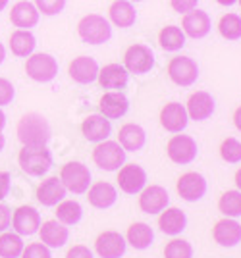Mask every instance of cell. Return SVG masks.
I'll return each mask as SVG.
<instances>
[{"instance_id": "6da1fadb", "label": "cell", "mask_w": 241, "mask_h": 258, "mask_svg": "<svg viewBox=\"0 0 241 258\" xmlns=\"http://www.w3.org/2000/svg\"><path fill=\"white\" fill-rule=\"evenodd\" d=\"M16 133L23 147H46V143L50 139V125L44 116L37 112H29L18 121Z\"/></svg>"}, {"instance_id": "7a4b0ae2", "label": "cell", "mask_w": 241, "mask_h": 258, "mask_svg": "<svg viewBox=\"0 0 241 258\" xmlns=\"http://www.w3.org/2000/svg\"><path fill=\"white\" fill-rule=\"evenodd\" d=\"M77 35L87 44H104L112 37V23L100 14H87L77 22Z\"/></svg>"}, {"instance_id": "3957f363", "label": "cell", "mask_w": 241, "mask_h": 258, "mask_svg": "<svg viewBox=\"0 0 241 258\" xmlns=\"http://www.w3.org/2000/svg\"><path fill=\"white\" fill-rule=\"evenodd\" d=\"M18 166L23 173L41 177L52 166V154L46 147H22L18 152Z\"/></svg>"}, {"instance_id": "277c9868", "label": "cell", "mask_w": 241, "mask_h": 258, "mask_svg": "<svg viewBox=\"0 0 241 258\" xmlns=\"http://www.w3.org/2000/svg\"><path fill=\"white\" fill-rule=\"evenodd\" d=\"M91 160H93V164H95L99 170H104V172H118L120 166L126 162V151L122 149L118 141L104 139L95 145L93 154H91Z\"/></svg>"}, {"instance_id": "5b68a950", "label": "cell", "mask_w": 241, "mask_h": 258, "mask_svg": "<svg viewBox=\"0 0 241 258\" xmlns=\"http://www.w3.org/2000/svg\"><path fill=\"white\" fill-rule=\"evenodd\" d=\"M25 74L37 83H48L58 76V62L48 52H31L25 58Z\"/></svg>"}, {"instance_id": "8992f818", "label": "cell", "mask_w": 241, "mask_h": 258, "mask_svg": "<svg viewBox=\"0 0 241 258\" xmlns=\"http://www.w3.org/2000/svg\"><path fill=\"white\" fill-rule=\"evenodd\" d=\"M60 181L66 187V191L76 195H83L91 185V172L83 162H66L60 168Z\"/></svg>"}, {"instance_id": "52a82bcc", "label": "cell", "mask_w": 241, "mask_h": 258, "mask_svg": "<svg viewBox=\"0 0 241 258\" xmlns=\"http://www.w3.org/2000/svg\"><path fill=\"white\" fill-rule=\"evenodd\" d=\"M166 72L170 81L177 87H191L199 79V66L193 58L177 54L174 58H170V62L166 66Z\"/></svg>"}, {"instance_id": "ba28073f", "label": "cell", "mask_w": 241, "mask_h": 258, "mask_svg": "<svg viewBox=\"0 0 241 258\" xmlns=\"http://www.w3.org/2000/svg\"><path fill=\"white\" fill-rule=\"evenodd\" d=\"M122 66L128 70V74H135V76L149 74L154 68V54L147 44H130L124 52V64Z\"/></svg>"}, {"instance_id": "9c48e42d", "label": "cell", "mask_w": 241, "mask_h": 258, "mask_svg": "<svg viewBox=\"0 0 241 258\" xmlns=\"http://www.w3.org/2000/svg\"><path fill=\"white\" fill-rule=\"evenodd\" d=\"M197 143L191 135H184V133H175L172 135L168 143H166V156L174 164H191L197 158Z\"/></svg>"}, {"instance_id": "30bf717a", "label": "cell", "mask_w": 241, "mask_h": 258, "mask_svg": "<svg viewBox=\"0 0 241 258\" xmlns=\"http://www.w3.org/2000/svg\"><path fill=\"white\" fill-rule=\"evenodd\" d=\"M118 187H120L122 193L126 195H137L143 187L147 185V173L143 170L139 164L130 162V164H122L120 170H118Z\"/></svg>"}, {"instance_id": "8fae6325", "label": "cell", "mask_w": 241, "mask_h": 258, "mask_svg": "<svg viewBox=\"0 0 241 258\" xmlns=\"http://www.w3.org/2000/svg\"><path fill=\"white\" fill-rule=\"evenodd\" d=\"M175 191L187 203H197L207 193V179L199 172H186L177 177Z\"/></svg>"}, {"instance_id": "7c38bea8", "label": "cell", "mask_w": 241, "mask_h": 258, "mask_svg": "<svg viewBox=\"0 0 241 258\" xmlns=\"http://www.w3.org/2000/svg\"><path fill=\"white\" fill-rule=\"evenodd\" d=\"M10 224H12V229H14L18 235H33V233L39 231L41 216H39L35 206L22 205L12 212Z\"/></svg>"}, {"instance_id": "4fadbf2b", "label": "cell", "mask_w": 241, "mask_h": 258, "mask_svg": "<svg viewBox=\"0 0 241 258\" xmlns=\"http://www.w3.org/2000/svg\"><path fill=\"white\" fill-rule=\"evenodd\" d=\"M126 247H128L126 237L114 229H106L95 239V250L100 258H122Z\"/></svg>"}, {"instance_id": "5bb4252c", "label": "cell", "mask_w": 241, "mask_h": 258, "mask_svg": "<svg viewBox=\"0 0 241 258\" xmlns=\"http://www.w3.org/2000/svg\"><path fill=\"white\" fill-rule=\"evenodd\" d=\"M168 191L160 185H145L139 191V208L145 214H160L168 206Z\"/></svg>"}, {"instance_id": "9a60e30c", "label": "cell", "mask_w": 241, "mask_h": 258, "mask_svg": "<svg viewBox=\"0 0 241 258\" xmlns=\"http://www.w3.org/2000/svg\"><path fill=\"white\" fill-rule=\"evenodd\" d=\"M186 106V112L189 119H195V121H205L208 119L212 114H214V108H216V102L210 93L207 91H195L191 93L187 102L184 104Z\"/></svg>"}, {"instance_id": "2e32d148", "label": "cell", "mask_w": 241, "mask_h": 258, "mask_svg": "<svg viewBox=\"0 0 241 258\" xmlns=\"http://www.w3.org/2000/svg\"><path fill=\"white\" fill-rule=\"evenodd\" d=\"M68 76L79 85L93 83L97 81V76H99V64L91 56H77L68 64Z\"/></svg>"}, {"instance_id": "e0dca14e", "label": "cell", "mask_w": 241, "mask_h": 258, "mask_svg": "<svg viewBox=\"0 0 241 258\" xmlns=\"http://www.w3.org/2000/svg\"><path fill=\"white\" fill-rule=\"evenodd\" d=\"M212 239L224 248L235 247L241 243V224L235 218H222L212 227Z\"/></svg>"}, {"instance_id": "ac0fdd59", "label": "cell", "mask_w": 241, "mask_h": 258, "mask_svg": "<svg viewBox=\"0 0 241 258\" xmlns=\"http://www.w3.org/2000/svg\"><path fill=\"white\" fill-rule=\"evenodd\" d=\"M130 110V100L122 91H106L99 100V114L106 119L124 118Z\"/></svg>"}, {"instance_id": "d6986e66", "label": "cell", "mask_w": 241, "mask_h": 258, "mask_svg": "<svg viewBox=\"0 0 241 258\" xmlns=\"http://www.w3.org/2000/svg\"><path fill=\"white\" fill-rule=\"evenodd\" d=\"M210 27H212V23H210L208 14L199 8L187 12L182 18V31L186 33V37L189 39H205L210 33Z\"/></svg>"}, {"instance_id": "ffe728a7", "label": "cell", "mask_w": 241, "mask_h": 258, "mask_svg": "<svg viewBox=\"0 0 241 258\" xmlns=\"http://www.w3.org/2000/svg\"><path fill=\"white\" fill-rule=\"evenodd\" d=\"M158 119H160V125L166 131H170V133H182L187 127V123H189V116H187L186 112V106L179 104V102H168V104H164L162 110H160Z\"/></svg>"}, {"instance_id": "44dd1931", "label": "cell", "mask_w": 241, "mask_h": 258, "mask_svg": "<svg viewBox=\"0 0 241 258\" xmlns=\"http://www.w3.org/2000/svg\"><path fill=\"white\" fill-rule=\"evenodd\" d=\"M8 18H10V23L16 29H33L35 25L39 23L41 14L35 8L33 2L18 0L16 4H12V10Z\"/></svg>"}, {"instance_id": "7402d4cb", "label": "cell", "mask_w": 241, "mask_h": 258, "mask_svg": "<svg viewBox=\"0 0 241 258\" xmlns=\"http://www.w3.org/2000/svg\"><path fill=\"white\" fill-rule=\"evenodd\" d=\"M87 193V203L93 208H99V210H106L110 206L118 201V191L116 187L108 181H95L89 185Z\"/></svg>"}, {"instance_id": "603a6c76", "label": "cell", "mask_w": 241, "mask_h": 258, "mask_svg": "<svg viewBox=\"0 0 241 258\" xmlns=\"http://www.w3.org/2000/svg\"><path fill=\"white\" fill-rule=\"evenodd\" d=\"M97 81L106 91H122V89H126L128 81H130V74L122 64H106L99 68Z\"/></svg>"}, {"instance_id": "cb8c5ba5", "label": "cell", "mask_w": 241, "mask_h": 258, "mask_svg": "<svg viewBox=\"0 0 241 258\" xmlns=\"http://www.w3.org/2000/svg\"><path fill=\"white\" fill-rule=\"evenodd\" d=\"M35 197L43 206H56L66 197V187L62 185L58 175H52V177H46L37 185Z\"/></svg>"}, {"instance_id": "d4e9b609", "label": "cell", "mask_w": 241, "mask_h": 258, "mask_svg": "<svg viewBox=\"0 0 241 258\" xmlns=\"http://www.w3.org/2000/svg\"><path fill=\"white\" fill-rule=\"evenodd\" d=\"M39 235H41V243L46 245L48 248H60L68 243V226H64L58 220H46L39 226Z\"/></svg>"}, {"instance_id": "484cf974", "label": "cell", "mask_w": 241, "mask_h": 258, "mask_svg": "<svg viewBox=\"0 0 241 258\" xmlns=\"http://www.w3.org/2000/svg\"><path fill=\"white\" fill-rule=\"evenodd\" d=\"M116 141L120 143V147L126 152H137L145 147V143H147V133H145V129H143L139 123L128 121V123H124V125L118 129V139Z\"/></svg>"}, {"instance_id": "4316f807", "label": "cell", "mask_w": 241, "mask_h": 258, "mask_svg": "<svg viewBox=\"0 0 241 258\" xmlns=\"http://www.w3.org/2000/svg\"><path fill=\"white\" fill-rule=\"evenodd\" d=\"M110 131H112L110 119L100 114H91L81 121V135L91 143H100V141L108 139Z\"/></svg>"}, {"instance_id": "83f0119b", "label": "cell", "mask_w": 241, "mask_h": 258, "mask_svg": "<svg viewBox=\"0 0 241 258\" xmlns=\"http://www.w3.org/2000/svg\"><path fill=\"white\" fill-rule=\"evenodd\" d=\"M158 229L166 235H179L187 226L186 212L175 208V206H166L164 210L158 214Z\"/></svg>"}, {"instance_id": "f1b7e54d", "label": "cell", "mask_w": 241, "mask_h": 258, "mask_svg": "<svg viewBox=\"0 0 241 258\" xmlns=\"http://www.w3.org/2000/svg\"><path fill=\"white\" fill-rule=\"evenodd\" d=\"M137 20V12L130 0H112L108 6V22L120 29L132 27Z\"/></svg>"}, {"instance_id": "f546056e", "label": "cell", "mask_w": 241, "mask_h": 258, "mask_svg": "<svg viewBox=\"0 0 241 258\" xmlns=\"http://www.w3.org/2000/svg\"><path fill=\"white\" fill-rule=\"evenodd\" d=\"M37 39L31 33V29H14L8 37V48L16 58H27L31 52H35Z\"/></svg>"}, {"instance_id": "4dcf8cb0", "label": "cell", "mask_w": 241, "mask_h": 258, "mask_svg": "<svg viewBox=\"0 0 241 258\" xmlns=\"http://www.w3.org/2000/svg\"><path fill=\"white\" fill-rule=\"evenodd\" d=\"M154 239L153 227L145 222H133L132 226L128 227L126 231V243H130L133 248L137 250H145V248L151 247Z\"/></svg>"}, {"instance_id": "1f68e13d", "label": "cell", "mask_w": 241, "mask_h": 258, "mask_svg": "<svg viewBox=\"0 0 241 258\" xmlns=\"http://www.w3.org/2000/svg\"><path fill=\"white\" fill-rule=\"evenodd\" d=\"M186 33L182 31L179 25H166L158 31V44L162 50L175 52L186 46Z\"/></svg>"}, {"instance_id": "d6a6232c", "label": "cell", "mask_w": 241, "mask_h": 258, "mask_svg": "<svg viewBox=\"0 0 241 258\" xmlns=\"http://www.w3.org/2000/svg\"><path fill=\"white\" fill-rule=\"evenodd\" d=\"M54 216L58 222H62L64 226H76L77 222L81 220L83 216V210H81V205L77 201H72V199H62L58 205H56Z\"/></svg>"}, {"instance_id": "836d02e7", "label": "cell", "mask_w": 241, "mask_h": 258, "mask_svg": "<svg viewBox=\"0 0 241 258\" xmlns=\"http://www.w3.org/2000/svg\"><path fill=\"white\" fill-rule=\"evenodd\" d=\"M216 29H218L222 39H226V41H239L241 39V16L233 14V12H228V14L220 16Z\"/></svg>"}, {"instance_id": "e575fe53", "label": "cell", "mask_w": 241, "mask_h": 258, "mask_svg": "<svg viewBox=\"0 0 241 258\" xmlns=\"http://www.w3.org/2000/svg\"><path fill=\"white\" fill-rule=\"evenodd\" d=\"M22 235L16 231H2L0 233V258H20L23 250Z\"/></svg>"}, {"instance_id": "d590c367", "label": "cell", "mask_w": 241, "mask_h": 258, "mask_svg": "<svg viewBox=\"0 0 241 258\" xmlns=\"http://www.w3.org/2000/svg\"><path fill=\"white\" fill-rule=\"evenodd\" d=\"M218 210L226 218H239L241 216V191L230 189L224 191L218 199Z\"/></svg>"}, {"instance_id": "8d00e7d4", "label": "cell", "mask_w": 241, "mask_h": 258, "mask_svg": "<svg viewBox=\"0 0 241 258\" xmlns=\"http://www.w3.org/2000/svg\"><path fill=\"white\" fill-rule=\"evenodd\" d=\"M220 158L228 164H239L241 162V141L235 137H226L220 143Z\"/></svg>"}, {"instance_id": "74e56055", "label": "cell", "mask_w": 241, "mask_h": 258, "mask_svg": "<svg viewBox=\"0 0 241 258\" xmlns=\"http://www.w3.org/2000/svg\"><path fill=\"white\" fill-rule=\"evenodd\" d=\"M193 256V247L186 239L174 237L168 241L164 247V258H191Z\"/></svg>"}, {"instance_id": "f35d334b", "label": "cell", "mask_w": 241, "mask_h": 258, "mask_svg": "<svg viewBox=\"0 0 241 258\" xmlns=\"http://www.w3.org/2000/svg\"><path fill=\"white\" fill-rule=\"evenodd\" d=\"M33 4L43 16H56L66 8V0H33Z\"/></svg>"}, {"instance_id": "ab89813d", "label": "cell", "mask_w": 241, "mask_h": 258, "mask_svg": "<svg viewBox=\"0 0 241 258\" xmlns=\"http://www.w3.org/2000/svg\"><path fill=\"white\" fill-rule=\"evenodd\" d=\"M20 258H52V256H50V248L39 241V243H29L27 247H23Z\"/></svg>"}, {"instance_id": "60d3db41", "label": "cell", "mask_w": 241, "mask_h": 258, "mask_svg": "<svg viewBox=\"0 0 241 258\" xmlns=\"http://www.w3.org/2000/svg\"><path fill=\"white\" fill-rule=\"evenodd\" d=\"M16 97V89L12 85V81H8L6 77H0V106L10 104Z\"/></svg>"}, {"instance_id": "b9f144b4", "label": "cell", "mask_w": 241, "mask_h": 258, "mask_svg": "<svg viewBox=\"0 0 241 258\" xmlns=\"http://www.w3.org/2000/svg\"><path fill=\"white\" fill-rule=\"evenodd\" d=\"M199 4V0H170L172 10L177 14H187V12L195 10Z\"/></svg>"}, {"instance_id": "7bdbcfd3", "label": "cell", "mask_w": 241, "mask_h": 258, "mask_svg": "<svg viewBox=\"0 0 241 258\" xmlns=\"http://www.w3.org/2000/svg\"><path fill=\"white\" fill-rule=\"evenodd\" d=\"M66 258H95L93 256V250L85 245H74V247L68 248Z\"/></svg>"}, {"instance_id": "ee69618b", "label": "cell", "mask_w": 241, "mask_h": 258, "mask_svg": "<svg viewBox=\"0 0 241 258\" xmlns=\"http://www.w3.org/2000/svg\"><path fill=\"white\" fill-rule=\"evenodd\" d=\"M10 218H12L10 208L0 201V233H2V231H6V229L10 227Z\"/></svg>"}, {"instance_id": "f6af8a7d", "label": "cell", "mask_w": 241, "mask_h": 258, "mask_svg": "<svg viewBox=\"0 0 241 258\" xmlns=\"http://www.w3.org/2000/svg\"><path fill=\"white\" fill-rule=\"evenodd\" d=\"M10 191V173L0 172V201H4Z\"/></svg>"}, {"instance_id": "bcb514c9", "label": "cell", "mask_w": 241, "mask_h": 258, "mask_svg": "<svg viewBox=\"0 0 241 258\" xmlns=\"http://www.w3.org/2000/svg\"><path fill=\"white\" fill-rule=\"evenodd\" d=\"M231 119H233V125H235V129H237V131H241V106L235 108V112H233Z\"/></svg>"}, {"instance_id": "7dc6e473", "label": "cell", "mask_w": 241, "mask_h": 258, "mask_svg": "<svg viewBox=\"0 0 241 258\" xmlns=\"http://www.w3.org/2000/svg\"><path fill=\"white\" fill-rule=\"evenodd\" d=\"M233 183H235L237 191H241V168H237V172L233 173Z\"/></svg>"}, {"instance_id": "c3c4849f", "label": "cell", "mask_w": 241, "mask_h": 258, "mask_svg": "<svg viewBox=\"0 0 241 258\" xmlns=\"http://www.w3.org/2000/svg\"><path fill=\"white\" fill-rule=\"evenodd\" d=\"M220 6H233V4H237V0H216Z\"/></svg>"}, {"instance_id": "681fc988", "label": "cell", "mask_w": 241, "mask_h": 258, "mask_svg": "<svg viewBox=\"0 0 241 258\" xmlns=\"http://www.w3.org/2000/svg\"><path fill=\"white\" fill-rule=\"evenodd\" d=\"M6 125V116H4V112L0 110V133H2V129Z\"/></svg>"}, {"instance_id": "f907efd6", "label": "cell", "mask_w": 241, "mask_h": 258, "mask_svg": "<svg viewBox=\"0 0 241 258\" xmlns=\"http://www.w3.org/2000/svg\"><path fill=\"white\" fill-rule=\"evenodd\" d=\"M4 58H6V48H4V44L0 43V64L4 62Z\"/></svg>"}, {"instance_id": "816d5d0a", "label": "cell", "mask_w": 241, "mask_h": 258, "mask_svg": "<svg viewBox=\"0 0 241 258\" xmlns=\"http://www.w3.org/2000/svg\"><path fill=\"white\" fill-rule=\"evenodd\" d=\"M4 145H6V139H4V135L0 133V152H2V149H4Z\"/></svg>"}, {"instance_id": "f5cc1de1", "label": "cell", "mask_w": 241, "mask_h": 258, "mask_svg": "<svg viewBox=\"0 0 241 258\" xmlns=\"http://www.w3.org/2000/svg\"><path fill=\"white\" fill-rule=\"evenodd\" d=\"M6 6H8V0H0V12L4 10Z\"/></svg>"}, {"instance_id": "db71d44e", "label": "cell", "mask_w": 241, "mask_h": 258, "mask_svg": "<svg viewBox=\"0 0 241 258\" xmlns=\"http://www.w3.org/2000/svg\"><path fill=\"white\" fill-rule=\"evenodd\" d=\"M130 2H143V0H130Z\"/></svg>"}, {"instance_id": "11a10c76", "label": "cell", "mask_w": 241, "mask_h": 258, "mask_svg": "<svg viewBox=\"0 0 241 258\" xmlns=\"http://www.w3.org/2000/svg\"><path fill=\"white\" fill-rule=\"evenodd\" d=\"M237 4H239V6H241V0H237Z\"/></svg>"}]
</instances>
